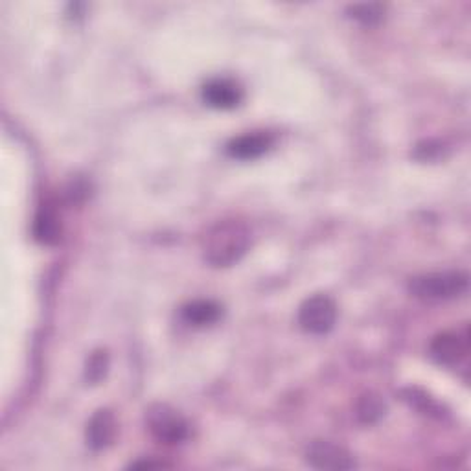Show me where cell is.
Masks as SVG:
<instances>
[{"label":"cell","instance_id":"obj_1","mask_svg":"<svg viewBox=\"0 0 471 471\" xmlns=\"http://www.w3.org/2000/svg\"><path fill=\"white\" fill-rule=\"evenodd\" d=\"M251 247V231L241 221L227 219L214 225L203 243L205 260L214 267L234 265Z\"/></svg>","mask_w":471,"mask_h":471},{"label":"cell","instance_id":"obj_2","mask_svg":"<svg viewBox=\"0 0 471 471\" xmlns=\"http://www.w3.org/2000/svg\"><path fill=\"white\" fill-rule=\"evenodd\" d=\"M409 289L418 299L448 301L460 296L467 289V277L464 272H433V275L416 277L409 284Z\"/></svg>","mask_w":471,"mask_h":471},{"label":"cell","instance_id":"obj_3","mask_svg":"<svg viewBox=\"0 0 471 471\" xmlns=\"http://www.w3.org/2000/svg\"><path fill=\"white\" fill-rule=\"evenodd\" d=\"M145 421L152 435L164 444H181L188 438V421L166 404H155L145 411Z\"/></svg>","mask_w":471,"mask_h":471},{"label":"cell","instance_id":"obj_4","mask_svg":"<svg viewBox=\"0 0 471 471\" xmlns=\"http://www.w3.org/2000/svg\"><path fill=\"white\" fill-rule=\"evenodd\" d=\"M337 320V306L326 294L310 296L299 310V325L313 335L328 334Z\"/></svg>","mask_w":471,"mask_h":471},{"label":"cell","instance_id":"obj_5","mask_svg":"<svg viewBox=\"0 0 471 471\" xmlns=\"http://www.w3.org/2000/svg\"><path fill=\"white\" fill-rule=\"evenodd\" d=\"M306 460L317 469H334L346 471L356 467V460L349 450L330 440H315L310 444L306 451Z\"/></svg>","mask_w":471,"mask_h":471},{"label":"cell","instance_id":"obj_6","mask_svg":"<svg viewBox=\"0 0 471 471\" xmlns=\"http://www.w3.org/2000/svg\"><path fill=\"white\" fill-rule=\"evenodd\" d=\"M469 352L467 334L460 332H445L435 337L431 342V357L438 365L455 366L459 365Z\"/></svg>","mask_w":471,"mask_h":471},{"label":"cell","instance_id":"obj_7","mask_svg":"<svg viewBox=\"0 0 471 471\" xmlns=\"http://www.w3.org/2000/svg\"><path fill=\"white\" fill-rule=\"evenodd\" d=\"M203 100L207 106L221 111L234 109L243 100L241 87L227 78H217L203 87Z\"/></svg>","mask_w":471,"mask_h":471},{"label":"cell","instance_id":"obj_8","mask_svg":"<svg viewBox=\"0 0 471 471\" xmlns=\"http://www.w3.org/2000/svg\"><path fill=\"white\" fill-rule=\"evenodd\" d=\"M116 436V420L109 409H100L92 414L87 424V444L100 451L109 448Z\"/></svg>","mask_w":471,"mask_h":471},{"label":"cell","instance_id":"obj_9","mask_svg":"<svg viewBox=\"0 0 471 471\" xmlns=\"http://www.w3.org/2000/svg\"><path fill=\"white\" fill-rule=\"evenodd\" d=\"M271 145L272 137L269 133H249L231 140L227 145V153L238 161H253L267 153Z\"/></svg>","mask_w":471,"mask_h":471},{"label":"cell","instance_id":"obj_10","mask_svg":"<svg viewBox=\"0 0 471 471\" xmlns=\"http://www.w3.org/2000/svg\"><path fill=\"white\" fill-rule=\"evenodd\" d=\"M34 236L43 245H54L61 238V221L58 212L51 207L44 205L35 216L34 221Z\"/></svg>","mask_w":471,"mask_h":471},{"label":"cell","instance_id":"obj_11","mask_svg":"<svg viewBox=\"0 0 471 471\" xmlns=\"http://www.w3.org/2000/svg\"><path fill=\"white\" fill-rule=\"evenodd\" d=\"M221 317V306L214 301H195L183 308V318L192 326H210Z\"/></svg>","mask_w":471,"mask_h":471},{"label":"cell","instance_id":"obj_12","mask_svg":"<svg viewBox=\"0 0 471 471\" xmlns=\"http://www.w3.org/2000/svg\"><path fill=\"white\" fill-rule=\"evenodd\" d=\"M356 414L359 421H363L366 426L376 424V421L385 414V402L378 394H365L361 396L356 405Z\"/></svg>","mask_w":471,"mask_h":471},{"label":"cell","instance_id":"obj_13","mask_svg":"<svg viewBox=\"0 0 471 471\" xmlns=\"http://www.w3.org/2000/svg\"><path fill=\"white\" fill-rule=\"evenodd\" d=\"M107 370H109V354L106 350H96L87 361L85 380L90 385H98L107 376Z\"/></svg>","mask_w":471,"mask_h":471},{"label":"cell","instance_id":"obj_14","mask_svg":"<svg viewBox=\"0 0 471 471\" xmlns=\"http://www.w3.org/2000/svg\"><path fill=\"white\" fill-rule=\"evenodd\" d=\"M349 13L352 19L359 20L366 27H374V24L381 22L385 17V8L381 4H356L349 8Z\"/></svg>","mask_w":471,"mask_h":471},{"label":"cell","instance_id":"obj_15","mask_svg":"<svg viewBox=\"0 0 471 471\" xmlns=\"http://www.w3.org/2000/svg\"><path fill=\"white\" fill-rule=\"evenodd\" d=\"M130 467H147V469H150V467H166V464L164 462H153V460H138V462H133Z\"/></svg>","mask_w":471,"mask_h":471}]
</instances>
